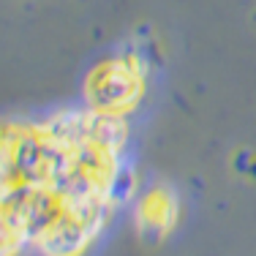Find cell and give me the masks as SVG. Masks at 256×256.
Returning <instances> with one entry per match:
<instances>
[{
	"instance_id": "6da1fadb",
	"label": "cell",
	"mask_w": 256,
	"mask_h": 256,
	"mask_svg": "<svg viewBox=\"0 0 256 256\" xmlns=\"http://www.w3.org/2000/svg\"><path fill=\"white\" fill-rule=\"evenodd\" d=\"M139 93H142V79H139L134 60H112V63L101 66L88 82L90 104L112 118L131 109Z\"/></svg>"
},
{
	"instance_id": "7a4b0ae2",
	"label": "cell",
	"mask_w": 256,
	"mask_h": 256,
	"mask_svg": "<svg viewBox=\"0 0 256 256\" xmlns=\"http://www.w3.org/2000/svg\"><path fill=\"white\" fill-rule=\"evenodd\" d=\"M174 196L169 191H153L148 194V196L142 199V204H139L136 210V218H139V226L144 232H158V234H164L169 226L174 224V216H178V210H174Z\"/></svg>"
}]
</instances>
